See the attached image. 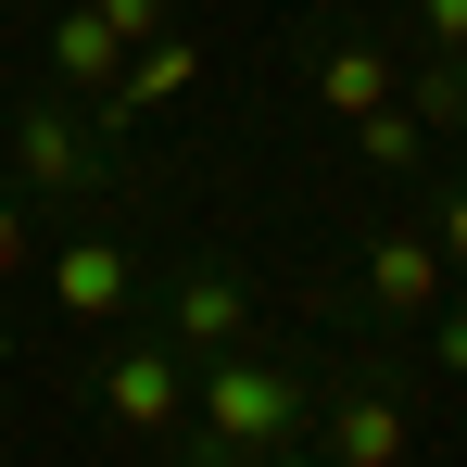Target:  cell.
<instances>
[{"instance_id":"6da1fadb","label":"cell","mask_w":467,"mask_h":467,"mask_svg":"<svg viewBox=\"0 0 467 467\" xmlns=\"http://www.w3.org/2000/svg\"><path fill=\"white\" fill-rule=\"evenodd\" d=\"M304 417H316V391L278 367V354H202L190 367V430H177V455L190 467H253V455H278V442H304Z\"/></svg>"},{"instance_id":"7a4b0ae2","label":"cell","mask_w":467,"mask_h":467,"mask_svg":"<svg viewBox=\"0 0 467 467\" xmlns=\"http://www.w3.org/2000/svg\"><path fill=\"white\" fill-rule=\"evenodd\" d=\"M0 177L26 190V202H88L101 177H114V152H101V127H88V101H26L13 127H0Z\"/></svg>"},{"instance_id":"3957f363","label":"cell","mask_w":467,"mask_h":467,"mask_svg":"<svg viewBox=\"0 0 467 467\" xmlns=\"http://www.w3.org/2000/svg\"><path fill=\"white\" fill-rule=\"evenodd\" d=\"M164 354H240V341H265V304H253V278H240L228 253H177V278H164V316H152Z\"/></svg>"},{"instance_id":"277c9868","label":"cell","mask_w":467,"mask_h":467,"mask_svg":"<svg viewBox=\"0 0 467 467\" xmlns=\"http://www.w3.org/2000/svg\"><path fill=\"white\" fill-rule=\"evenodd\" d=\"M455 291V265L430 253V228H367V253H354V316H367V341H417V316Z\"/></svg>"},{"instance_id":"5b68a950","label":"cell","mask_w":467,"mask_h":467,"mask_svg":"<svg viewBox=\"0 0 467 467\" xmlns=\"http://www.w3.org/2000/svg\"><path fill=\"white\" fill-rule=\"evenodd\" d=\"M304 442L328 467H417V417H404V391L367 367V379H341V391H316V417H304Z\"/></svg>"},{"instance_id":"8992f818","label":"cell","mask_w":467,"mask_h":467,"mask_svg":"<svg viewBox=\"0 0 467 467\" xmlns=\"http://www.w3.org/2000/svg\"><path fill=\"white\" fill-rule=\"evenodd\" d=\"M101 417H114V442H177V430H190V354L114 341V354H101Z\"/></svg>"},{"instance_id":"52a82bcc","label":"cell","mask_w":467,"mask_h":467,"mask_svg":"<svg viewBox=\"0 0 467 467\" xmlns=\"http://www.w3.org/2000/svg\"><path fill=\"white\" fill-rule=\"evenodd\" d=\"M38 278H51L64 328H127V316H140V253H127V240H101V228L51 240V253H38Z\"/></svg>"},{"instance_id":"ba28073f","label":"cell","mask_w":467,"mask_h":467,"mask_svg":"<svg viewBox=\"0 0 467 467\" xmlns=\"http://www.w3.org/2000/svg\"><path fill=\"white\" fill-rule=\"evenodd\" d=\"M190 88H202V38H177V26H164V38H140V51L114 64V88L88 101V127L114 140V127H140V114H164V101H190Z\"/></svg>"},{"instance_id":"9c48e42d","label":"cell","mask_w":467,"mask_h":467,"mask_svg":"<svg viewBox=\"0 0 467 467\" xmlns=\"http://www.w3.org/2000/svg\"><path fill=\"white\" fill-rule=\"evenodd\" d=\"M391 88H404V51L391 38H316V101L354 127V114H379Z\"/></svg>"},{"instance_id":"30bf717a","label":"cell","mask_w":467,"mask_h":467,"mask_svg":"<svg viewBox=\"0 0 467 467\" xmlns=\"http://www.w3.org/2000/svg\"><path fill=\"white\" fill-rule=\"evenodd\" d=\"M114 64H127V38H114L88 0H64V13H51V88H64V101H101Z\"/></svg>"},{"instance_id":"8fae6325","label":"cell","mask_w":467,"mask_h":467,"mask_svg":"<svg viewBox=\"0 0 467 467\" xmlns=\"http://www.w3.org/2000/svg\"><path fill=\"white\" fill-rule=\"evenodd\" d=\"M354 152L379 164V177H430V127L404 114V88H391L379 114H354Z\"/></svg>"},{"instance_id":"7c38bea8","label":"cell","mask_w":467,"mask_h":467,"mask_svg":"<svg viewBox=\"0 0 467 467\" xmlns=\"http://www.w3.org/2000/svg\"><path fill=\"white\" fill-rule=\"evenodd\" d=\"M404 114H417L430 140H467V51H430V64L404 77Z\"/></svg>"},{"instance_id":"4fadbf2b","label":"cell","mask_w":467,"mask_h":467,"mask_svg":"<svg viewBox=\"0 0 467 467\" xmlns=\"http://www.w3.org/2000/svg\"><path fill=\"white\" fill-rule=\"evenodd\" d=\"M417 354H430V367H442V379L467 391V304H455V291H442V304L417 316Z\"/></svg>"},{"instance_id":"5bb4252c","label":"cell","mask_w":467,"mask_h":467,"mask_svg":"<svg viewBox=\"0 0 467 467\" xmlns=\"http://www.w3.org/2000/svg\"><path fill=\"white\" fill-rule=\"evenodd\" d=\"M417 228H430V253H442V265L467 278V164L442 177V190H430V215H417Z\"/></svg>"},{"instance_id":"9a60e30c","label":"cell","mask_w":467,"mask_h":467,"mask_svg":"<svg viewBox=\"0 0 467 467\" xmlns=\"http://www.w3.org/2000/svg\"><path fill=\"white\" fill-rule=\"evenodd\" d=\"M26 265H38V202L0 177V278H26Z\"/></svg>"},{"instance_id":"2e32d148","label":"cell","mask_w":467,"mask_h":467,"mask_svg":"<svg viewBox=\"0 0 467 467\" xmlns=\"http://www.w3.org/2000/svg\"><path fill=\"white\" fill-rule=\"evenodd\" d=\"M88 13H101V26H114V38H127V51H140V38H164V26H177V0H88Z\"/></svg>"},{"instance_id":"e0dca14e","label":"cell","mask_w":467,"mask_h":467,"mask_svg":"<svg viewBox=\"0 0 467 467\" xmlns=\"http://www.w3.org/2000/svg\"><path fill=\"white\" fill-rule=\"evenodd\" d=\"M417 38L430 51H467V0H417Z\"/></svg>"},{"instance_id":"ac0fdd59","label":"cell","mask_w":467,"mask_h":467,"mask_svg":"<svg viewBox=\"0 0 467 467\" xmlns=\"http://www.w3.org/2000/svg\"><path fill=\"white\" fill-rule=\"evenodd\" d=\"M253 467H328V455H316V442H278V455H253Z\"/></svg>"}]
</instances>
